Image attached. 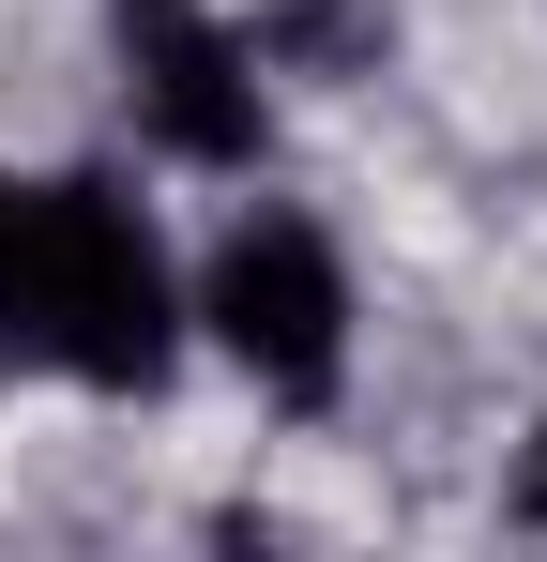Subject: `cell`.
I'll return each instance as SVG.
<instances>
[{"instance_id":"obj_1","label":"cell","mask_w":547,"mask_h":562,"mask_svg":"<svg viewBox=\"0 0 547 562\" xmlns=\"http://www.w3.org/2000/svg\"><path fill=\"white\" fill-rule=\"evenodd\" d=\"M0 366L77 395H153L182 366V259L153 198H122L107 168L0 183Z\"/></svg>"},{"instance_id":"obj_2","label":"cell","mask_w":547,"mask_h":562,"mask_svg":"<svg viewBox=\"0 0 547 562\" xmlns=\"http://www.w3.org/2000/svg\"><path fill=\"white\" fill-rule=\"evenodd\" d=\"M182 319L259 380L274 411H335V380H350V259H335V228L289 213V198L228 213V244L198 259Z\"/></svg>"},{"instance_id":"obj_4","label":"cell","mask_w":547,"mask_h":562,"mask_svg":"<svg viewBox=\"0 0 547 562\" xmlns=\"http://www.w3.org/2000/svg\"><path fill=\"white\" fill-rule=\"evenodd\" d=\"M380 46H395L380 0H259V61H289V77H350Z\"/></svg>"},{"instance_id":"obj_3","label":"cell","mask_w":547,"mask_h":562,"mask_svg":"<svg viewBox=\"0 0 547 562\" xmlns=\"http://www.w3.org/2000/svg\"><path fill=\"white\" fill-rule=\"evenodd\" d=\"M107 46H122V106L168 168H259L274 153V61L244 15L213 0H107Z\"/></svg>"},{"instance_id":"obj_5","label":"cell","mask_w":547,"mask_h":562,"mask_svg":"<svg viewBox=\"0 0 547 562\" xmlns=\"http://www.w3.org/2000/svg\"><path fill=\"white\" fill-rule=\"evenodd\" d=\"M517 502H533V517H547V426H533V471H517Z\"/></svg>"}]
</instances>
